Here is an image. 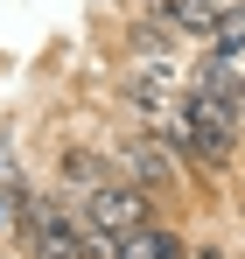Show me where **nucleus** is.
<instances>
[{
    "label": "nucleus",
    "instance_id": "obj_1",
    "mask_svg": "<svg viewBox=\"0 0 245 259\" xmlns=\"http://www.w3.org/2000/svg\"><path fill=\"white\" fill-rule=\"evenodd\" d=\"M77 217H91V224H105V231H140V224H147V189H140V182H133V175H105V182H98V189H84L77 196Z\"/></svg>",
    "mask_w": 245,
    "mask_h": 259
},
{
    "label": "nucleus",
    "instance_id": "obj_2",
    "mask_svg": "<svg viewBox=\"0 0 245 259\" xmlns=\"http://www.w3.org/2000/svg\"><path fill=\"white\" fill-rule=\"evenodd\" d=\"M119 161H126V175L140 189H182V161L168 154V133H126Z\"/></svg>",
    "mask_w": 245,
    "mask_h": 259
},
{
    "label": "nucleus",
    "instance_id": "obj_3",
    "mask_svg": "<svg viewBox=\"0 0 245 259\" xmlns=\"http://www.w3.org/2000/svg\"><path fill=\"white\" fill-rule=\"evenodd\" d=\"M119 259H189V245H182V231H168V224H140V231H126L119 238Z\"/></svg>",
    "mask_w": 245,
    "mask_h": 259
},
{
    "label": "nucleus",
    "instance_id": "obj_4",
    "mask_svg": "<svg viewBox=\"0 0 245 259\" xmlns=\"http://www.w3.org/2000/svg\"><path fill=\"white\" fill-rule=\"evenodd\" d=\"M168 28H182V35H203L217 42V28H224V7H210V0H161Z\"/></svg>",
    "mask_w": 245,
    "mask_h": 259
},
{
    "label": "nucleus",
    "instance_id": "obj_5",
    "mask_svg": "<svg viewBox=\"0 0 245 259\" xmlns=\"http://www.w3.org/2000/svg\"><path fill=\"white\" fill-rule=\"evenodd\" d=\"M189 259H224V252H217V245H189Z\"/></svg>",
    "mask_w": 245,
    "mask_h": 259
}]
</instances>
